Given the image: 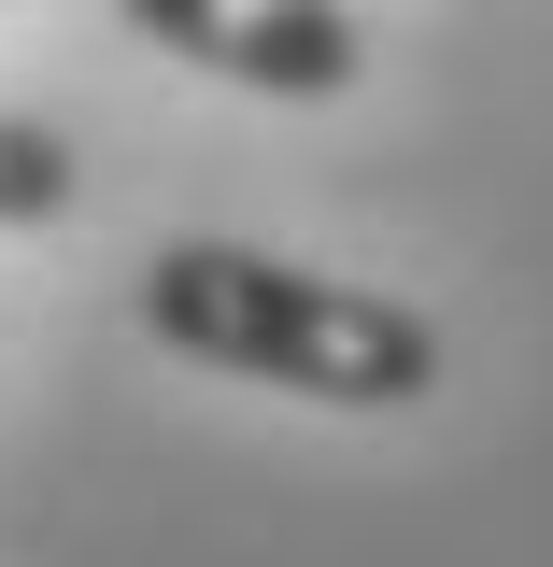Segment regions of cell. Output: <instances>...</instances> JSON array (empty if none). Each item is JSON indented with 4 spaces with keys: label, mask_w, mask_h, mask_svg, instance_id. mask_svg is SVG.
Returning a JSON list of instances; mask_svg holds the SVG:
<instances>
[{
    "label": "cell",
    "mask_w": 553,
    "mask_h": 567,
    "mask_svg": "<svg viewBox=\"0 0 553 567\" xmlns=\"http://www.w3.org/2000/svg\"><path fill=\"white\" fill-rule=\"evenodd\" d=\"M142 327H156V354L270 383V398H313V412H412V398H440V327L398 284L298 270L270 241H156Z\"/></svg>",
    "instance_id": "obj_1"
},
{
    "label": "cell",
    "mask_w": 553,
    "mask_h": 567,
    "mask_svg": "<svg viewBox=\"0 0 553 567\" xmlns=\"http://www.w3.org/2000/svg\"><path fill=\"white\" fill-rule=\"evenodd\" d=\"M156 58L213 71V85H256V100H341L369 43H355L341 0H114Z\"/></svg>",
    "instance_id": "obj_2"
},
{
    "label": "cell",
    "mask_w": 553,
    "mask_h": 567,
    "mask_svg": "<svg viewBox=\"0 0 553 567\" xmlns=\"http://www.w3.org/2000/svg\"><path fill=\"white\" fill-rule=\"evenodd\" d=\"M71 199H85V156L43 114H0V227H58Z\"/></svg>",
    "instance_id": "obj_3"
}]
</instances>
